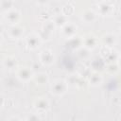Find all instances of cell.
<instances>
[{"label": "cell", "mask_w": 121, "mask_h": 121, "mask_svg": "<svg viewBox=\"0 0 121 121\" xmlns=\"http://www.w3.org/2000/svg\"><path fill=\"white\" fill-rule=\"evenodd\" d=\"M67 82L63 80H56L52 85H51V91L53 94L57 95H61L66 92L67 89Z\"/></svg>", "instance_id": "6da1fadb"}, {"label": "cell", "mask_w": 121, "mask_h": 121, "mask_svg": "<svg viewBox=\"0 0 121 121\" xmlns=\"http://www.w3.org/2000/svg\"><path fill=\"white\" fill-rule=\"evenodd\" d=\"M5 19L11 26L17 25L19 20H20V12L17 9H12L5 12Z\"/></svg>", "instance_id": "7a4b0ae2"}, {"label": "cell", "mask_w": 121, "mask_h": 121, "mask_svg": "<svg viewBox=\"0 0 121 121\" xmlns=\"http://www.w3.org/2000/svg\"><path fill=\"white\" fill-rule=\"evenodd\" d=\"M16 75H17V78L21 80V81H28L29 79L32 78L33 77V73L32 71L30 70V68L28 67H20L17 72H16Z\"/></svg>", "instance_id": "3957f363"}, {"label": "cell", "mask_w": 121, "mask_h": 121, "mask_svg": "<svg viewBox=\"0 0 121 121\" xmlns=\"http://www.w3.org/2000/svg\"><path fill=\"white\" fill-rule=\"evenodd\" d=\"M82 43L85 46L86 49L90 50V49H94L96 44H97V39L95 35L93 34H86L83 38H82Z\"/></svg>", "instance_id": "277c9868"}, {"label": "cell", "mask_w": 121, "mask_h": 121, "mask_svg": "<svg viewBox=\"0 0 121 121\" xmlns=\"http://www.w3.org/2000/svg\"><path fill=\"white\" fill-rule=\"evenodd\" d=\"M26 43L30 49H36L41 43V37L37 34H29L26 39Z\"/></svg>", "instance_id": "5b68a950"}, {"label": "cell", "mask_w": 121, "mask_h": 121, "mask_svg": "<svg viewBox=\"0 0 121 121\" xmlns=\"http://www.w3.org/2000/svg\"><path fill=\"white\" fill-rule=\"evenodd\" d=\"M23 33H24V28L18 24L11 26L10 28L9 29V35L11 39H19L22 37Z\"/></svg>", "instance_id": "8992f818"}, {"label": "cell", "mask_w": 121, "mask_h": 121, "mask_svg": "<svg viewBox=\"0 0 121 121\" xmlns=\"http://www.w3.org/2000/svg\"><path fill=\"white\" fill-rule=\"evenodd\" d=\"M40 60L45 65H50L54 62V55L50 50H43L40 55Z\"/></svg>", "instance_id": "52a82bcc"}, {"label": "cell", "mask_w": 121, "mask_h": 121, "mask_svg": "<svg viewBox=\"0 0 121 121\" xmlns=\"http://www.w3.org/2000/svg\"><path fill=\"white\" fill-rule=\"evenodd\" d=\"M98 11L103 16L110 15L112 13V6L109 2H106V0H105L104 2H102V3L99 4V6H98Z\"/></svg>", "instance_id": "ba28073f"}, {"label": "cell", "mask_w": 121, "mask_h": 121, "mask_svg": "<svg viewBox=\"0 0 121 121\" xmlns=\"http://www.w3.org/2000/svg\"><path fill=\"white\" fill-rule=\"evenodd\" d=\"M76 30H77V27L73 24H70V23H67L65 26H63L62 29H61L62 34L67 38H71V37L75 36Z\"/></svg>", "instance_id": "9c48e42d"}, {"label": "cell", "mask_w": 121, "mask_h": 121, "mask_svg": "<svg viewBox=\"0 0 121 121\" xmlns=\"http://www.w3.org/2000/svg\"><path fill=\"white\" fill-rule=\"evenodd\" d=\"M34 107L38 112H45L49 108V103L45 98L41 97L35 101Z\"/></svg>", "instance_id": "30bf717a"}, {"label": "cell", "mask_w": 121, "mask_h": 121, "mask_svg": "<svg viewBox=\"0 0 121 121\" xmlns=\"http://www.w3.org/2000/svg\"><path fill=\"white\" fill-rule=\"evenodd\" d=\"M3 66L7 70H13L17 67V60L13 57H6L3 60Z\"/></svg>", "instance_id": "8fae6325"}, {"label": "cell", "mask_w": 121, "mask_h": 121, "mask_svg": "<svg viewBox=\"0 0 121 121\" xmlns=\"http://www.w3.org/2000/svg\"><path fill=\"white\" fill-rule=\"evenodd\" d=\"M67 44L72 49H78L80 47V45L83 44L82 38H79V37H77V36H73V37L69 38V40L67 42Z\"/></svg>", "instance_id": "7c38bea8"}, {"label": "cell", "mask_w": 121, "mask_h": 121, "mask_svg": "<svg viewBox=\"0 0 121 121\" xmlns=\"http://www.w3.org/2000/svg\"><path fill=\"white\" fill-rule=\"evenodd\" d=\"M53 22H54V24H55V26H65L68 22H67V16L66 15H64L63 13L62 14H57V15H55V17H54V19H53Z\"/></svg>", "instance_id": "4fadbf2b"}, {"label": "cell", "mask_w": 121, "mask_h": 121, "mask_svg": "<svg viewBox=\"0 0 121 121\" xmlns=\"http://www.w3.org/2000/svg\"><path fill=\"white\" fill-rule=\"evenodd\" d=\"M102 41H103V43H104V44L106 46L111 47L115 43L116 37L114 35H112V34H106V35H104L102 37Z\"/></svg>", "instance_id": "5bb4252c"}, {"label": "cell", "mask_w": 121, "mask_h": 121, "mask_svg": "<svg viewBox=\"0 0 121 121\" xmlns=\"http://www.w3.org/2000/svg\"><path fill=\"white\" fill-rule=\"evenodd\" d=\"M101 81H102V78H101V76L97 72L93 73L89 77V82H90L91 85H94V86L99 85L101 83Z\"/></svg>", "instance_id": "9a60e30c"}, {"label": "cell", "mask_w": 121, "mask_h": 121, "mask_svg": "<svg viewBox=\"0 0 121 121\" xmlns=\"http://www.w3.org/2000/svg\"><path fill=\"white\" fill-rule=\"evenodd\" d=\"M95 18H96V15L93 10H86L82 13V19L87 23L94 22Z\"/></svg>", "instance_id": "2e32d148"}, {"label": "cell", "mask_w": 121, "mask_h": 121, "mask_svg": "<svg viewBox=\"0 0 121 121\" xmlns=\"http://www.w3.org/2000/svg\"><path fill=\"white\" fill-rule=\"evenodd\" d=\"M13 0H1V9L4 12H7L13 8Z\"/></svg>", "instance_id": "e0dca14e"}, {"label": "cell", "mask_w": 121, "mask_h": 121, "mask_svg": "<svg viewBox=\"0 0 121 121\" xmlns=\"http://www.w3.org/2000/svg\"><path fill=\"white\" fill-rule=\"evenodd\" d=\"M35 80H36V82L39 83V84H44V83L47 82V76H46L45 74L41 73V74L35 76Z\"/></svg>", "instance_id": "ac0fdd59"}, {"label": "cell", "mask_w": 121, "mask_h": 121, "mask_svg": "<svg viewBox=\"0 0 121 121\" xmlns=\"http://www.w3.org/2000/svg\"><path fill=\"white\" fill-rule=\"evenodd\" d=\"M107 70H108V71H111V73H115V72L118 70V65H117L116 63L111 62V63L107 66Z\"/></svg>", "instance_id": "d6986e66"}, {"label": "cell", "mask_w": 121, "mask_h": 121, "mask_svg": "<svg viewBox=\"0 0 121 121\" xmlns=\"http://www.w3.org/2000/svg\"><path fill=\"white\" fill-rule=\"evenodd\" d=\"M37 2L39 3V4H45V3H47L48 2V0H37Z\"/></svg>", "instance_id": "ffe728a7"}, {"label": "cell", "mask_w": 121, "mask_h": 121, "mask_svg": "<svg viewBox=\"0 0 121 121\" xmlns=\"http://www.w3.org/2000/svg\"><path fill=\"white\" fill-rule=\"evenodd\" d=\"M120 34H121V27H120Z\"/></svg>", "instance_id": "44dd1931"}]
</instances>
